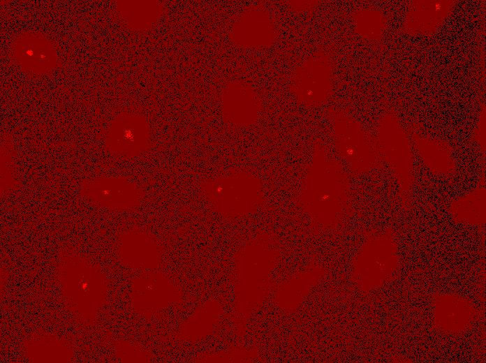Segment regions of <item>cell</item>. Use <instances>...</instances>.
<instances>
[{
  "label": "cell",
  "instance_id": "9",
  "mask_svg": "<svg viewBox=\"0 0 486 363\" xmlns=\"http://www.w3.org/2000/svg\"><path fill=\"white\" fill-rule=\"evenodd\" d=\"M434 325L443 333L456 334L464 332L476 318L474 305L458 295H439L434 299Z\"/></svg>",
  "mask_w": 486,
  "mask_h": 363
},
{
  "label": "cell",
  "instance_id": "11",
  "mask_svg": "<svg viewBox=\"0 0 486 363\" xmlns=\"http://www.w3.org/2000/svg\"><path fill=\"white\" fill-rule=\"evenodd\" d=\"M454 219L463 223L480 225L485 221V191L478 190L457 200L452 206Z\"/></svg>",
  "mask_w": 486,
  "mask_h": 363
},
{
  "label": "cell",
  "instance_id": "4",
  "mask_svg": "<svg viewBox=\"0 0 486 363\" xmlns=\"http://www.w3.org/2000/svg\"><path fill=\"white\" fill-rule=\"evenodd\" d=\"M333 114L335 143L339 154L355 174L369 171L378 160L373 141L358 123L347 117Z\"/></svg>",
  "mask_w": 486,
  "mask_h": 363
},
{
  "label": "cell",
  "instance_id": "2",
  "mask_svg": "<svg viewBox=\"0 0 486 363\" xmlns=\"http://www.w3.org/2000/svg\"><path fill=\"white\" fill-rule=\"evenodd\" d=\"M198 188L204 198L223 214L244 213L256 207L263 200L262 181L244 170H231L216 177L199 181Z\"/></svg>",
  "mask_w": 486,
  "mask_h": 363
},
{
  "label": "cell",
  "instance_id": "10",
  "mask_svg": "<svg viewBox=\"0 0 486 363\" xmlns=\"http://www.w3.org/2000/svg\"><path fill=\"white\" fill-rule=\"evenodd\" d=\"M386 132L381 131L382 146L387 161L395 170L404 188L409 186L411 176V161L404 136L395 124H388ZM385 127V126H384Z\"/></svg>",
  "mask_w": 486,
  "mask_h": 363
},
{
  "label": "cell",
  "instance_id": "7",
  "mask_svg": "<svg viewBox=\"0 0 486 363\" xmlns=\"http://www.w3.org/2000/svg\"><path fill=\"white\" fill-rule=\"evenodd\" d=\"M277 29L272 18L261 6L247 8L235 22L230 39L243 48H264L275 41Z\"/></svg>",
  "mask_w": 486,
  "mask_h": 363
},
{
  "label": "cell",
  "instance_id": "8",
  "mask_svg": "<svg viewBox=\"0 0 486 363\" xmlns=\"http://www.w3.org/2000/svg\"><path fill=\"white\" fill-rule=\"evenodd\" d=\"M261 102L253 88L244 82L229 84L221 97L223 121L237 127L253 125L258 119Z\"/></svg>",
  "mask_w": 486,
  "mask_h": 363
},
{
  "label": "cell",
  "instance_id": "3",
  "mask_svg": "<svg viewBox=\"0 0 486 363\" xmlns=\"http://www.w3.org/2000/svg\"><path fill=\"white\" fill-rule=\"evenodd\" d=\"M323 51L310 56L293 73L290 91L297 101L307 107L325 103L331 90V67Z\"/></svg>",
  "mask_w": 486,
  "mask_h": 363
},
{
  "label": "cell",
  "instance_id": "6",
  "mask_svg": "<svg viewBox=\"0 0 486 363\" xmlns=\"http://www.w3.org/2000/svg\"><path fill=\"white\" fill-rule=\"evenodd\" d=\"M149 127L142 116L126 113L116 117L106 135L105 147L110 154L122 158H132L149 147Z\"/></svg>",
  "mask_w": 486,
  "mask_h": 363
},
{
  "label": "cell",
  "instance_id": "5",
  "mask_svg": "<svg viewBox=\"0 0 486 363\" xmlns=\"http://www.w3.org/2000/svg\"><path fill=\"white\" fill-rule=\"evenodd\" d=\"M80 193L89 201L108 208L126 209L138 206L144 191L127 177L102 176L84 181Z\"/></svg>",
  "mask_w": 486,
  "mask_h": 363
},
{
  "label": "cell",
  "instance_id": "12",
  "mask_svg": "<svg viewBox=\"0 0 486 363\" xmlns=\"http://www.w3.org/2000/svg\"><path fill=\"white\" fill-rule=\"evenodd\" d=\"M24 42L20 44L22 46L19 47V53L17 54L19 55L17 59L19 61L22 63V65L26 67L30 68L31 64L34 63V71H36V64H42V66L43 64H47L50 59H48V57H52L54 51L50 48L48 45L44 47L40 45L38 47L39 43H36L37 41Z\"/></svg>",
  "mask_w": 486,
  "mask_h": 363
},
{
  "label": "cell",
  "instance_id": "13",
  "mask_svg": "<svg viewBox=\"0 0 486 363\" xmlns=\"http://www.w3.org/2000/svg\"><path fill=\"white\" fill-rule=\"evenodd\" d=\"M288 8L294 12H304L313 9L318 3V1H288Z\"/></svg>",
  "mask_w": 486,
  "mask_h": 363
},
{
  "label": "cell",
  "instance_id": "1",
  "mask_svg": "<svg viewBox=\"0 0 486 363\" xmlns=\"http://www.w3.org/2000/svg\"><path fill=\"white\" fill-rule=\"evenodd\" d=\"M348 193V180L340 164L327 156L318 141L315 142L313 159L300 191L301 202L336 214L346 205Z\"/></svg>",
  "mask_w": 486,
  "mask_h": 363
}]
</instances>
